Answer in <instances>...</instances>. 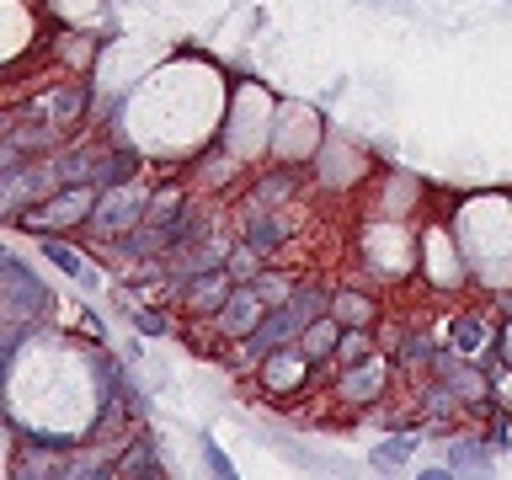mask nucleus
I'll use <instances>...</instances> for the list:
<instances>
[{"instance_id": "obj_1", "label": "nucleus", "mask_w": 512, "mask_h": 480, "mask_svg": "<svg viewBox=\"0 0 512 480\" xmlns=\"http://www.w3.org/2000/svg\"><path fill=\"white\" fill-rule=\"evenodd\" d=\"M150 198H155V192L144 187V182H123V187L96 192V208H91L86 235L102 240V246H118V240H128V235L144 224V214H150Z\"/></svg>"}, {"instance_id": "obj_2", "label": "nucleus", "mask_w": 512, "mask_h": 480, "mask_svg": "<svg viewBox=\"0 0 512 480\" xmlns=\"http://www.w3.org/2000/svg\"><path fill=\"white\" fill-rule=\"evenodd\" d=\"M91 208H96V187H64V192H54V198L32 203L27 214L16 219V230H27L32 240L38 235H64V230H86Z\"/></svg>"}, {"instance_id": "obj_3", "label": "nucleus", "mask_w": 512, "mask_h": 480, "mask_svg": "<svg viewBox=\"0 0 512 480\" xmlns=\"http://www.w3.org/2000/svg\"><path fill=\"white\" fill-rule=\"evenodd\" d=\"M390 384H395V358H384V352H374L368 363H358V368H342L336 374V384H331V395L342 400V406H379L384 395H390Z\"/></svg>"}, {"instance_id": "obj_4", "label": "nucleus", "mask_w": 512, "mask_h": 480, "mask_svg": "<svg viewBox=\"0 0 512 480\" xmlns=\"http://www.w3.org/2000/svg\"><path fill=\"white\" fill-rule=\"evenodd\" d=\"M272 315V304L262 299V288L256 283H235V294L224 299V310L214 315V336L219 342H251L256 331H262V320Z\"/></svg>"}, {"instance_id": "obj_5", "label": "nucleus", "mask_w": 512, "mask_h": 480, "mask_svg": "<svg viewBox=\"0 0 512 480\" xmlns=\"http://www.w3.org/2000/svg\"><path fill=\"white\" fill-rule=\"evenodd\" d=\"M310 374H315V363L304 358L299 347H283V352H272L251 379H256V390H262V395H299Z\"/></svg>"}, {"instance_id": "obj_6", "label": "nucleus", "mask_w": 512, "mask_h": 480, "mask_svg": "<svg viewBox=\"0 0 512 480\" xmlns=\"http://www.w3.org/2000/svg\"><path fill=\"white\" fill-rule=\"evenodd\" d=\"M235 294V278L230 272H208V278H192L182 294H176V310H182L187 320H208V326H214V315L224 310V299Z\"/></svg>"}, {"instance_id": "obj_7", "label": "nucleus", "mask_w": 512, "mask_h": 480, "mask_svg": "<svg viewBox=\"0 0 512 480\" xmlns=\"http://www.w3.org/2000/svg\"><path fill=\"white\" fill-rule=\"evenodd\" d=\"M443 464L459 480H491L496 475V454H491L486 432H454L448 448H443Z\"/></svg>"}, {"instance_id": "obj_8", "label": "nucleus", "mask_w": 512, "mask_h": 480, "mask_svg": "<svg viewBox=\"0 0 512 480\" xmlns=\"http://www.w3.org/2000/svg\"><path fill=\"white\" fill-rule=\"evenodd\" d=\"M235 240L272 262L294 240V224H288V214H235Z\"/></svg>"}, {"instance_id": "obj_9", "label": "nucleus", "mask_w": 512, "mask_h": 480, "mask_svg": "<svg viewBox=\"0 0 512 480\" xmlns=\"http://www.w3.org/2000/svg\"><path fill=\"white\" fill-rule=\"evenodd\" d=\"M38 256H43L48 267H59L70 283H80L86 294H96V288H102V272H96V262H91L80 246H70L64 235H38Z\"/></svg>"}, {"instance_id": "obj_10", "label": "nucleus", "mask_w": 512, "mask_h": 480, "mask_svg": "<svg viewBox=\"0 0 512 480\" xmlns=\"http://www.w3.org/2000/svg\"><path fill=\"white\" fill-rule=\"evenodd\" d=\"M443 347L459 352V358H470V363H480V358H486V347H491V320L480 310H454V315H448V326H443Z\"/></svg>"}, {"instance_id": "obj_11", "label": "nucleus", "mask_w": 512, "mask_h": 480, "mask_svg": "<svg viewBox=\"0 0 512 480\" xmlns=\"http://www.w3.org/2000/svg\"><path fill=\"white\" fill-rule=\"evenodd\" d=\"M112 470H118V480H166V464H160V448H155L150 432L123 438L118 459H112Z\"/></svg>"}, {"instance_id": "obj_12", "label": "nucleus", "mask_w": 512, "mask_h": 480, "mask_svg": "<svg viewBox=\"0 0 512 480\" xmlns=\"http://www.w3.org/2000/svg\"><path fill=\"white\" fill-rule=\"evenodd\" d=\"M411 416H416V422H427V427H454L459 416H464V406L443 390L438 379H416V390H411Z\"/></svg>"}, {"instance_id": "obj_13", "label": "nucleus", "mask_w": 512, "mask_h": 480, "mask_svg": "<svg viewBox=\"0 0 512 480\" xmlns=\"http://www.w3.org/2000/svg\"><path fill=\"white\" fill-rule=\"evenodd\" d=\"M379 299L363 294V288H331V320L342 331H374L379 326Z\"/></svg>"}, {"instance_id": "obj_14", "label": "nucleus", "mask_w": 512, "mask_h": 480, "mask_svg": "<svg viewBox=\"0 0 512 480\" xmlns=\"http://www.w3.org/2000/svg\"><path fill=\"white\" fill-rule=\"evenodd\" d=\"M416 448H422V432H416V427L384 432V438L368 448V470H374V475H395L400 464H411V459H416Z\"/></svg>"}, {"instance_id": "obj_15", "label": "nucleus", "mask_w": 512, "mask_h": 480, "mask_svg": "<svg viewBox=\"0 0 512 480\" xmlns=\"http://www.w3.org/2000/svg\"><path fill=\"white\" fill-rule=\"evenodd\" d=\"M336 347H342V326H336L331 315H326V320H315V326L299 336V352H304V358H310L315 368L336 363Z\"/></svg>"}, {"instance_id": "obj_16", "label": "nucleus", "mask_w": 512, "mask_h": 480, "mask_svg": "<svg viewBox=\"0 0 512 480\" xmlns=\"http://www.w3.org/2000/svg\"><path fill=\"white\" fill-rule=\"evenodd\" d=\"M374 358V331H342V347H336V374L342 368H358V363H368Z\"/></svg>"}, {"instance_id": "obj_17", "label": "nucleus", "mask_w": 512, "mask_h": 480, "mask_svg": "<svg viewBox=\"0 0 512 480\" xmlns=\"http://www.w3.org/2000/svg\"><path fill=\"white\" fill-rule=\"evenodd\" d=\"M224 272H230L235 283H256V278L267 272V256H256L251 246H240V240H235V251H230V262H224Z\"/></svg>"}, {"instance_id": "obj_18", "label": "nucleus", "mask_w": 512, "mask_h": 480, "mask_svg": "<svg viewBox=\"0 0 512 480\" xmlns=\"http://www.w3.org/2000/svg\"><path fill=\"white\" fill-rule=\"evenodd\" d=\"M123 315L134 320L139 336H171V315H160L155 304H123Z\"/></svg>"}, {"instance_id": "obj_19", "label": "nucleus", "mask_w": 512, "mask_h": 480, "mask_svg": "<svg viewBox=\"0 0 512 480\" xmlns=\"http://www.w3.org/2000/svg\"><path fill=\"white\" fill-rule=\"evenodd\" d=\"M198 454H203V470H208V480H240V475H235V464H230V454L219 448L214 432H208V438H198Z\"/></svg>"}, {"instance_id": "obj_20", "label": "nucleus", "mask_w": 512, "mask_h": 480, "mask_svg": "<svg viewBox=\"0 0 512 480\" xmlns=\"http://www.w3.org/2000/svg\"><path fill=\"white\" fill-rule=\"evenodd\" d=\"M486 374H491V411H512V363H486Z\"/></svg>"}, {"instance_id": "obj_21", "label": "nucleus", "mask_w": 512, "mask_h": 480, "mask_svg": "<svg viewBox=\"0 0 512 480\" xmlns=\"http://www.w3.org/2000/svg\"><path fill=\"white\" fill-rule=\"evenodd\" d=\"M486 443H491V454H496V459H502V454H512V411H491Z\"/></svg>"}, {"instance_id": "obj_22", "label": "nucleus", "mask_w": 512, "mask_h": 480, "mask_svg": "<svg viewBox=\"0 0 512 480\" xmlns=\"http://www.w3.org/2000/svg\"><path fill=\"white\" fill-rule=\"evenodd\" d=\"M64 480H118V470H112L107 459H70V470H64Z\"/></svg>"}, {"instance_id": "obj_23", "label": "nucleus", "mask_w": 512, "mask_h": 480, "mask_svg": "<svg viewBox=\"0 0 512 480\" xmlns=\"http://www.w3.org/2000/svg\"><path fill=\"white\" fill-rule=\"evenodd\" d=\"M411 480H459V475L448 470V464H422V470H416Z\"/></svg>"}, {"instance_id": "obj_24", "label": "nucleus", "mask_w": 512, "mask_h": 480, "mask_svg": "<svg viewBox=\"0 0 512 480\" xmlns=\"http://www.w3.org/2000/svg\"><path fill=\"white\" fill-rule=\"evenodd\" d=\"M496 304H502V315L512 320V288H507V294H502V299H496Z\"/></svg>"}]
</instances>
